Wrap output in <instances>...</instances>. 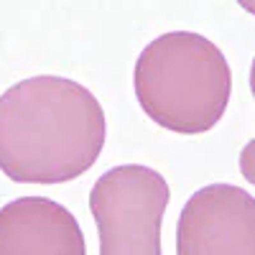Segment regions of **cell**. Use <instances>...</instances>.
Here are the masks:
<instances>
[{
  "mask_svg": "<svg viewBox=\"0 0 255 255\" xmlns=\"http://www.w3.org/2000/svg\"><path fill=\"white\" fill-rule=\"evenodd\" d=\"M108 120L84 84L38 74L0 95V171L15 184H64L100 158Z\"/></svg>",
  "mask_w": 255,
  "mask_h": 255,
  "instance_id": "1",
  "label": "cell"
},
{
  "mask_svg": "<svg viewBox=\"0 0 255 255\" xmlns=\"http://www.w3.org/2000/svg\"><path fill=\"white\" fill-rule=\"evenodd\" d=\"M133 90L140 110L156 125L179 135H202L227 110L232 72L207 36L168 31L140 51Z\"/></svg>",
  "mask_w": 255,
  "mask_h": 255,
  "instance_id": "2",
  "label": "cell"
},
{
  "mask_svg": "<svg viewBox=\"0 0 255 255\" xmlns=\"http://www.w3.org/2000/svg\"><path fill=\"white\" fill-rule=\"evenodd\" d=\"M168 199V181L148 166L125 163L105 171L90 191L100 255H161Z\"/></svg>",
  "mask_w": 255,
  "mask_h": 255,
  "instance_id": "3",
  "label": "cell"
},
{
  "mask_svg": "<svg viewBox=\"0 0 255 255\" xmlns=\"http://www.w3.org/2000/svg\"><path fill=\"white\" fill-rule=\"evenodd\" d=\"M176 255H255V197L232 184L194 191L176 222Z\"/></svg>",
  "mask_w": 255,
  "mask_h": 255,
  "instance_id": "4",
  "label": "cell"
},
{
  "mask_svg": "<svg viewBox=\"0 0 255 255\" xmlns=\"http://www.w3.org/2000/svg\"><path fill=\"white\" fill-rule=\"evenodd\" d=\"M0 255H87L77 217L46 197L0 207Z\"/></svg>",
  "mask_w": 255,
  "mask_h": 255,
  "instance_id": "5",
  "label": "cell"
},
{
  "mask_svg": "<svg viewBox=\"0 0 255 255\" xmlns=\"http://www.w3.org/2000/svg\"><path fill=\"white\" fill-rule=\"evenodd\" d=\"M240 174L255 186V138H250L240 151Z\"/></svg>",
  "mask_w": 255,
  "mask_h": 255,
  "instance_id": "6",
  "label": "cell"
},
{
  "mask_svg": "<svg viewBox=\"0 0 255 255\" xmlns=\"http://www.w3.org/2000/svg\"><path fill=\"white\" fill-rule=\"evenodd\" d=\"M250 92L255 97V56H253V64H250Z\"/></svg>",
  "mask_w": 255,
  "mask_h": 255,
  "instance_id": "7",
  "label": "cell"
}]
</instances>
